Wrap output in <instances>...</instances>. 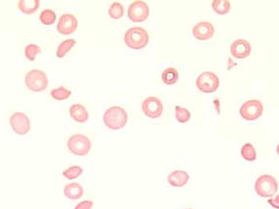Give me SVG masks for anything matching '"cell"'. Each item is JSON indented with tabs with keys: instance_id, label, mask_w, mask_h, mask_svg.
<instances>
[{
	"instance_id": "obj_1",
	"label": "cell",
	"mask_w": 279,
	"mask_h": 209,
	"mask_svg": "<svg viewBox=\"0 0 279 209\" xmlns=\"http://www.w3.org/2000/svg\"><path fill=\"white\" fill-rule=\"evenodd\" d=\"M148 33L143 28H131L124 34V43L132 49H142L148 44Z\"/></svg>"
},
{
	"instance_id": "obj_2",
	"label": "cell",
	"mask_w": 279,
	"mask_h": 209,
	"mask_svg": "<svg viewBox=\"0 0 279 209\" xmlns=\"http://www.w3.org/2000/svg\"><path fill=\"white\" fill-rule=\"evenodd\" d=\"M103 120L107 127L113 130H118L126 124L127 115L121 107H111L105 112Z\"/></svg>"
},
{
	"instance_id": "obj_3",
	"label": "cell",
	"mask_w": 279,
	"mask_h": 209,
	"mask_svg": "<svg viewBox=\"0 0 279 209\" xmlns=\"http://www.w3.org/2000/svg\"><path fill=\"white\" fill-rule=\"evenodd\" d=\"M279 184L271 175H262L255 183V191L262 198H271L278 193Z\"/></svg>"
},
{
	"instance_id": "obj_4",
	"label": "cell",
	"mask_w": 279,
	"mask_h": 209,
	"mask_svg": "<svg viewBox=\"0 0 279 209\" xmlns=\"http://www.w3.org/2000/svg\"><path fill=\"white\" fill-rule=\"evenodd\" d=\"M26 85L33 92H40L48 86V78L44 71L40 70H31L26 74Z\"/></svg>"
},
{
	"instance_id": "obj_5",
	"label": "cell",
	"mask_w": 279,
	"mask_h": 209,
	"mask_svg": "<svg viewBox=\"0 0 279 209\" xmlns=\"http://www.w3.org/2000/svg\"><path fill=\"white\" fill-rule=\"evenodd\" d=\"M68 149L76 155H87L92 149L91 140L82 134L73 135L68 140Z\"/></svg>"
},
{
	"instance_id": "obj_6",
	"label": "cell",
	"mask_w": 279,
	"mask_h": 209,
	"mask_svg": "<svg viewBox=\"0 0 279 209\" xmlns=\"http://www.w3.org/2000/svg\"><path fill=\"white\" fill-rule=\"evenodd\" d=\"M240 115L244 120L253 121L261 118L264 112V106L259 100H249L240 108Z\"/></svg>"
},
{
	"instance_id": "obj_7",
	"label": "cell",
	"mask_w": 279,
	"mask_h": 209,
	"mask_svg": "<svg viewBox=\"0 0 279 209\" xmlns=\"http://www.w3.org/2000/svg\"><path fill=\"white\" fill-rule=\"evenodd\" d=\"M196 85L198 89L203 93H213L218 88L219 80L215 73L211 71H204L197 77Z\"/></svg>"
},
{
	"instance_id": "obj_8",
	"label": "cell",
	"mask_w": 279,
	"mask_h": 209,
	"mask_svg": "<svg viewBox=\"0 0 279 209\" xmlns=\"http://www.w3.org/2000/svg\"><path fill=\"white\" fill-rule=\"evenodd\" d=\"M127 16L133 23H142L149 16V7L144 1H134L128 7Z\"/></svg>"
},
{
	"instance_id": "obj_9",
	"label": "cell",
	"mask_w": 279,
	"mask_h": 209,
	"mask_svg": "<svg viewBox=\"0 0 279 209\" xmlns=\"http://www.w3.org/2000/svg\"><path fill=\"white\" fill-rule=\"evenodd\" d=\"M142 112L150 119H158L163 113V104L157 97H148L142 103Z\"/></svg>"
},
{
	"instance_id": "obj_10",
	"label": "cell",
	"mask_w": 279,
	"mask_h": 209,
	"mask_svg": "<svg viewBox=\"0 0 279 209\" xmlns=\"http://www.w3.org/2000/svg\"><path fill=\"white\" fill-rule=\"evenodd\" d=\"M10 125L13 131L19 135H25L31 129L30 120L23 113H15L13 116H11Z\"/></svg>"
},
{
	"instance_id": "obj_11",
	"label": "cell",
	"mask_w": 279,
	"mask_h": 209,
	"mask_svg": "<svg viewBox=\"0 0 279 209\" xmlns=\"http://www.w3.org/2000/svg\"><path fill=\"white\" fill-rule=\"evenodd\" d=\"M192 33L198 40H208L215 34V28L210 22H200L193 27Z\"/></svg>"
},
{
	"instance_id": "obj_12",
	"label": "cell",
	"mask_w": 279,
	"mask_h": 209,
	"mask_svg": "<svg viewBox=\"0 0 279 209\" xmlns=\"http://www.w3.org/2000/svg\"><path fill=\"white\" fill-rule=\"evenodd\" d=\"M78 28V20L72 14H63L57 25V30L64 35H68L76 31Z\"/></svg>"
},
{
	"instance_id": "obj_13",
	"label": "cell",
	"mask_w": 279,
	"mask_h": 209,
	"mask_svg": "<svg viewBox=\"0 0 279 209\" xmlns=\"http://www.w3.org/2000/svg\"><path fill=\"white\" fill-rule=\"evenodd\" d=\"M230 52L237 59H245L251 54V44L245 39L235 40L230 47Z\"/></svg>"
},
{
	"instance_id": "obj_14",
	"label": "cell",
	"mask_w": 279,
	"mask_h": 209,
	"mask_svg": "<svg viewBox=\"0 0 279 209\" xmlns=\"http://www.w3.org/2000/svg\"><path fill=\"white\" fill-rule=\"evenodd\" d=\"M70 116L73 120L79 123H84L89 120V113L87 109L81 104L73 105L70 108Z\"/></svg>"
},
{
	"instance_id": "obj_15",
	"label": "cell",
	"mask_w": 279,
	"mask_h": 209,
	"mask_svg": "<svg viewBox=\"0 0 279 209\" xmlns=\"http://www.w3.org/2000/svg\"><path fill=\"white\" fill-rule=\"evenodd\" d=\"M189 181V175L186 171L183 170H176L168 176V182L173 187H183L186 186Z\"/></svg>"
},
{
	"instance_id": "obj_16",
	"label": "cell",
	"mask_w": 279,
	"mask_h": 209,
	"mask_svg": "<svg viewBox=\"0 0 279 209\" xmlns=\"http://www.w3.org/2000/svg\"><path fill=\"white\" fill-rule=\"evenodd\" d=\"M64 194L65 197L70 200H79L84 195V189L80 184L72 183L65 187Z\"/></svg>"
},
{
	"instance_id": "obj_17",
	"label": "cell",
	"mask_w": 279,
	"mask_h": 209,
	"mask_svg": "<svg viewBox=\"0 0 279 209\" xmlns=\"http://www.w3.org/2000/svg\"><path fill=\"white\" fill-rule=\"evenodd\" d=\"M18 8L26 15L33 14L39 8L38 0H21L18 2Z\"/></svg>"
},
{
	"instance_id": "obj_18",
	"label": "cell",
	"mask_w": 279,
	"mask_h": 209,
	"mask_svg": "<svg viewBox=\"0 0 279 209\" xmlns=\"http://www.w3.org/2000/svg\"><path fill=\"white\" fill-rule=\"evenodd\" d=\"M162 80L165 84L173 85L179 80V72L175 68L166 69L162 73Z\"/></svg>"
},
{
	"instance_id": "obj_19",
	"label": "cell",
	"mask_w": 279,
	"mask_h": 209,
	"mask_svg": "<svg viewBox=\"0 0 279 209\" xmlns=\"http://www.w3.org/2000/svg\"><path fill=\"white\" fill-rule=\"evenodd\" d=\"M230 2L228 0H214L212 7L218 15H225L230 10Z\"/></svg>"
},
{
	"instance_id": "obj_20",
	"label": "cell",
	"mask_w": 279,
	"mask_h": 209,
	"mask_svg": "<svg viewBox=\"0 0 279 209\" xmlns=\"http://www.w3.org/2000/svg\"><path fill=\"white\" fill-rule=\"evenodd\" d=\"M108 13L111 18L115 20H119L124 16V6L121 3L114 2L111 4Z\"/></svg>"
},
{
	"instance_id": "obj_21",
	"label": "cell",
	"mask_w": 279,
	"mask_h": 209,
	"mask_svg": "<svg viewBox=\"0 0 279 209\" xmlns=\"http://www.w3.org/2000/svg\"><path fill=\"white\" fill-rule=\"evenodd\" d=\"M39 20L44 25H47V26L52 25L56 21V14L54 11H52L50 9L43 10L39 15Z\"/></svg>"
},
{
	"instance_id": "obj_22",
	"label": "cell",
	"mask_w": 279,
	"mask_h": 209,
	"mask_svg": "<svg viewBox=\"0 0 279 209\" xmlns=\"http://www.w3.org/2000/svg\"><path fill=\"white\" fill-rule=\"evenodd\" d=\"M76 45V40L74 39H68L63 41L62 43L59 45L56 55L58 58H63L66 56V54Z\"/></svg>"
},
{
	"instance_id": "obj_23",
	"label": "cell",
	"mask_w": 279,
	"mask_h": 209,
	"mask_svg": "<svg viewBox=\"0 0 279 209\" xmlns=\"http://www.w3.org/2000/svg\"><path fill=\"white\" fill-rule=\"evenodd\" d=\"M241 154H242L243 158L246 159V160H248V161H254V160H256V158H257L256 149L254 148V146H253L252 144H250V143L245 144V145L242 147Z\"/></svg>"
},
{
	"instance_id": "obj_24",
	"label": "cell",
	"mask_w": 279,
	"mask_h": 209,
	"mask_svg": "<svg viewBox=\"0 0 279 209\" xmlns=\"http://www.w3.org/2000/svg\"><path fill=\"white\" fill-rule=\"evenodd\" d=\"M72 92L70 90L66 89L65 87H59V88H56V89L52 90L50 95L53 99L57 100V101H63V100H66L68 99L70 96H71Z\"/></svg>"
},
{
	"instance_id": "obj_25",
	"label": "cell",
	"mask_w": 279,
	"mask_h": 209,
	"mask_svg": "<svg viewBox=\"0 0 279 209\" xmlns=\"http://www.w3.org/2000/svg\"><path fill=\"white\" fill-rule=\"evenodd\" d=\"M83 168L80 167V166H72L68 169H66L64 172H63V175L68 178V179L73 180L78 178L79 176L82 175L83 173Z\"/></svg>"
},
{
	"instance_id": "obj_26",
	"label": "cell",
	"mask_w": 279,
	"mask_h": 209,
	"mask_svg": "<svg viewBox=\"0 0 279 209\" xmlns=\"http://www.w3.org/2000/svg\"><path fill=\"white\" fill-rule=\"evenodd\" d=\"M176 119L181 123H186L190 120V112L182 107H176Z\"/></svg>"
},
{
	"instance_id": "obj_27",
	"label": "cell",
	"mask_w": 279,
	"mask_h": 209,
	"mask_svg": "<svg viewBox=\"0 0 279 209\" xmlns=\"http://www.w3.org/2000/svg\"><path fill=\"white\" fill-rule=\"evenodd\" d=\"M40 52V48L35 44L27 45L25 48V55L30 61H34L36 55Z\"/></svg>"
},
{
	"instance_id": "obj_28",
	"label": "cell",
	"mask_w": 279,
	"mask_h": 209,
	"mask_svg": "<svg viewBox=\"0 0 279 209\" xmlns=\"http://www.w3.org/2000/svg\"><path fill=\"white\" fill-rule=\"evenodd\" d=\"M93 207V202L91 201H86V202H82L80 204H78L76 206L75 209H92Z\"/></svg>"
},
{
	"instance_id": "obj_29",
	"label": "cell",
	"mask_w": 279,
	"mask_h": 209,
	"mask_svg": "<svg viewBox=\"0 0 279 209\" xmlns=\"http://www.w3.org/2000/svg\"><path fill=\"white\" fill-rule=\"evenodd\" d=\"M268 203L276 209H279V195H278L275 199H271L268 201Z\"/></svg>"
},
{
	"instance_id": "obj_30",
	"label": "cell",
	"mask_w": 279,
	"mask_h": 209,
	"mask_svg": "<svg viewBox=\"0 0 279 209\" xmlns=\"http://www.w3.org/2000/svg\"><path fill=\"white\" fill-rule=\"evenodd\" d=\"M277 151H278V153H279V144L278 145V148H277Z\"/></svg>"
},
{
	"instance_id": "obj_31",
	"label": "cell",
	"mask_w": 279,
	"mask_h": 209,
	"mask_svg": "<svg viewBox=\"0 0 279 209\" xmlns=\"http://www.w3.org/2000/svg\"></svg>"
}]
</instances>
